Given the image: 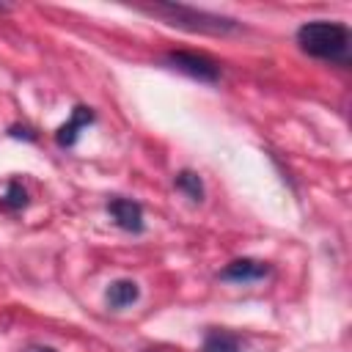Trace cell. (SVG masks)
<instances>
[{
	"label": "cell",
	"instance_id": "obj_11",
	"mask_svg": "<svg viewBox=\"0 0 352 352\" xmlns=\"http://www.w3.org/2000/svg\"><path fill=\"white\" fill-rule=\"evenodd\" d=\"M8 135H11V138H22V140H30V143L38 138L33 126H22V124H11V126H8Z\"/></svg>",
	"mask_w": 352,
	"mask_h": 352
},
{
	"label": "cell",
	"instance_id": "obj_9",
	"mask_svg": "<svg viewBox=\"0 0 352 352\" xmlns=\"http://www.w3.org/2000/svg\"><path fill=\"white\" fill-rule=\"evenodd\" d=\"M173 184H176V190L184 192L192 204H201V201H204V182H201V176H198L195 170H179L176 179H173Z\"/></svg>",
	"mask_w": 352,
	"mask_h": 352
},
{
	"label": "cell",
	"instance_id": "obj_12",
	"mask_svg": "<svg viewBox=\"0 0 352 352\" xmlns=\"http://www.w3.org/2000/svg\"><path fill=\"white\" fill-rule=\"evenodd\" d=\"M22 352H55L52 346H44V344H30V346H25Z\"/></svg>",
	"mask_w": 352,
	"mask_h": 352
},
{
	"label": "cell",
	"instance_id": "obj_7",
	"mask_svg": "<svg viewBox=\"0 0 352 352\" xmlns=\"http://www.w3.org/2000/svg\"><path fill=\"white\" fill-rule=\"evenodd\" d=\"M138 297H140V286H138L135 280H129V278H118V280H113V283L107 286V292H104V302H107V308H116V311H121V308L138 302Z\"/></svg>",
	"mask_w": 352,
	"mask_h": 352
},
{
	"label": "cell",
	"instance_id": "obj_3",
	"mask_svg": "<svg viewBox=\"0 0 352 352\" xmlns=\"http://www.w3.org/2000/svg\"><path fill=\"white\" fill-rule=\"evenodd\" d=\"M165 63L198 82H217L220 80V66L206 58V55H198V52H168L165 55Z\"/></svg>",
	"mask_w": 352,
	"mask_h": 352
},
{
	"label": "cell",
	"instance_id": "obj_8",
	"mask_svg": "<svg viewBox=\"0 0 352 352\" xmlns=\"http://www.w3.org/2000/svg\"><path fill=\"white\" fill-rule=\"evenodd\" d=\"M201 352H245L239 336L228 333V330H209L204 336V346Z\"/></svg>",
	"mask_w": 352,
	"mask_h": 352
},
{
	"label": "cell",
	"instance_id": "obj_1",
	"mask_svg": "<svg viewBox=\"0 0 352 352\" xmlns=\"http://www.w3.org/2000/svg\"><path fill=\"white\" fill-rule=\"evenodd\" d=\"M297 44L305 55L319 60L349 63V28L344 22L314 19L297 28Z\"/></svg>",
	"mask_w": 352,
	"mask_h": 352
},
{
	"label": "cell",
	"instance_id": "obj_2",
	"mask_svg": "<svg viewBox=\"0 0 352 352\" xmlns=\"http://www.w3.org/2000/svg\"><path fill=\"white\" fill-rule=\"evenodd\" d=\"M140 11L157 14L168 25L182 28V30H190V33L226 36V33L239 30V22L236 19H228V16H220V14H209V11H198L192 6H179V3H154V6H146Z\"/></svg>",
	"mask_w": 352,
	"mask_h": 352
},
{
	"label": "cell",
	"instance_id": "obj_6",
	"mask_svg": "<svg viewBox=\"0 0 352 352\" xmlns=\"http://www.w3.org/2000/svg\"><path fill=\"white\" fill-rule=\"evenodd\" d=\"M94 110L91 107H85V104H77L74 110H72V118L66 121V124H60L58 126V132H55V143L60 146V148H72L74 143H77V138H80V132L88 126V124H94Z\"/></svg>",
	"mask_w": 352,
	"mask_h": 352
},
{
	"label": "cell",
	"instance_id": "obj_10",
	"mask_svg": "<svg viewBox=\"0 0 352 352\" xmlns=\"http://www.w3.org/2000/svg\"><path fill=\"white\" fill-rule=\"evenodd\" d=\"M0 206L8 209V212H19V209L28 206V190L22 187V182L11 179V182L6 184V192L0 195Z\"/></svg>",
	"mask_w": 352,
	"mask_h": 352
},
{
	"label": "cell",
	"instance_id": "obj_5",
	"mask_svg": "<svg viewBox=\"0 0 352 352\" xmlns=\"http://www.w3.org/2000/svg\"><path fill=\"white\" fill-rule=\"evenodd\" d=\"M272 272V267L267 261L258 258H234L231 264H226L220 270V280H231V283H253L261 280Z\"/></svg>",
	"mask_w": 352,
	"mask_h": 352
},
{
	"label": "cell",
	"instance_id": "obj_4",
	"mask_svg": "<svg viewBox=\"0 0 352 352\" xmlns=\"http://www.w3.org/2000/svg\"><path fill=\"white\" fill-rule=\"evenodd\" d=\"M107 214L118 228H124L129 234H140L143 226H146L143 223V206L132 198H110L107 201Z\"/></svg>",
	"mask_w": 352,
	"mask_h": 352
}]
</instances>
